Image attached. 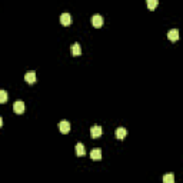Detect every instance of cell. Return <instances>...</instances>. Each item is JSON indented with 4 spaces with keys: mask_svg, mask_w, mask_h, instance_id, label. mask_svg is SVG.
Masks as SVG:
<instances>
[{
    "mask_svg": "<svg viewBox=\"0 0 183 183\" xmlns=\"http://www.w3.org/2000/svg\"><path fill=\"white\" fill-rule=\"evenodd\" d=\"M103 133V129L100 127L99 125H95V126H92V129H90V135L93 139H97V137H100Z\"/></svg>",
    "mask_w": 183,
    "mask_h": 183,
    "instance_id": "1",
    "label": "cell"
},
{
    "mask_svg": "<svg viewBox=\"0 0 183 183\" xmlns=\"http://www.w3.org/2000/svg\"><path fill=\"white\" fill-rule=\"evenodd\" d=\"M24 80H26L29 85L36 83V73H34V72H27L26 75H24Z\"/></svg>",
    "mask_w": 183,
    "mask_h": 183,
    "instance_id": "6",
    "label": "cell"
},
{
    "mask_svg": "<svg viewBox=\"0 0 183 183\" xmlns=\"http://www.w3.org/2000/svg\"><path fill=\"white\" fill-rule=\"evenodd\" d=\"M72 14L70 13H67V12H65V13H62V16H60V23L63 24V26H70L72 24Z\"/></svg>",
    "mask_w": 183,
    "mask_h": 183,
    "instance_id": "2",
    "label": "cell"
},
{
    "mask_svg": "<svg viewBox=\"0 0 183 183\" xmlns=\"http://www.w3.org/2000/svg\"><path fill=\"white\" fill-rule=\"evenodd\" d=\"M127 136V130L125 129V127H117L116 129V137H117L119 140H123Z\"/></svg>",
    "mask_w": 183,
    "mask_h": 183,
    "instance_id": "7",
    "label": "cell"
},
{
    "mask_svg": "<svg viewBox=\"0 0 183 183\" xmlns=\"http://www.w3.org/2000/svg\"><path fill=\"white\" fill-rule=\"evenodd\" d=\"M72 129L70 123H69V120H62L60 123H59V130H60L62 133H69Z\"/></svg>",
    "mask_w": 183,
    "mask_h": 183,
    "instance_id": "3",
    "label": "cell"
},
{
    "mask_svg": "<svg viewBox=\"0 0 183 183\" xmlns=\"http://www.w3.org/2000/svg\"><path fill=\"white\" fill-rule=\"evenodd\" d=\"M24 109H26V105H24L23 102H22V100H16V102H14V105H13V110L16 113H19V115H20V113H23L24 112Z\"/></svg>",
    "mask_w": 183,
    "mask_h": 183,
    "instance_id": "4",
    "label": "cell"
},
{
    "mask_svg": "<svg viewBox=\"0 0 183 183\" xmlns=\"http://www.w3.org/2000/svg\"><path fill=\"white\" fill-rule=\"evenodd\" d=\"M72 53L75 54V56H79V54L82 53V47H80V44L76 42V43H73V46H72Z\"/></svg>",
    "mask_w": 183,
    "mask_h": 183,
    "instance_id": "11",
    "label": "cell"
},
{
    "mask_svg": "<svg viewBox=\"0 0 183 183\" xmlns=\"http://www.w3.org/2000/svg\"><path fill=\"white\" fill-rule=\"evenodd\" d=\"M75 149H76V155H77V156H85L86 150H85V145H83V143H80V142L76 143Z\"/></svg>",
    "mask_w": 183,
    "mask_h": 183,
    "instance_id": "8",
    "label": "cell"
},
{
    "mask_svg": "<svg viewBox=\"0 0 183 183\" xmlns=\"http://www.w3.org/2000/svg\"><path fill=\"white\" fill-rule=\"evenodd\" d=\"M6 100H7V92L0 90V103H4Z\"/></svg>",
    "mask_w": 183,
    "mask_h": 183,
    "instance_id": "13",
    "label": "cell"
},
{
    "mask_svg": "<svg viewBox=\"0 0 183 183\" xmlns=\"http://www.w3.org/2000/svg\"><path fill=\"white\" fill-rule=\"evenodd\" d=\"M2 126H3V117L0 116V127H2Z\"/></svg>",
    "mask_w": 183,
    "mask_h": 183,
    "instance_id": "15",
    "label": "cell"
},
{
    "mask_svg": "<svg viewBox=\"0 0 183 183\" xmlns=\"http://www.w3.org/2000/svg\"><path fill=\"white\" fill-rule=\"evenodd\" d=\"M92 24H93L95 27H102L103 26V16L95 14V16L92 17Z\"/></svg>",
    "mask_w": 183,
    "mask_h": 183,
    "instance_id": "5",
    "label": "cell"
},
{
    "mask_svg": "<svg viewBox=\"0 0 183 183\" xmlns=\"http://www.w3.org/2000/svg\"><path fill=\"white\" fill-rule=\"evenodd\" d=\"M147 7H149V9H155V7L157 6V0H147Z\"/></svg>",
    "mask_w": 183,
    "mask_h": 183,
    "instance_id": "14",
    "label": "cell"
},
{
    "mask_svg": "<svg viewBox=\"0 0 183 183\" xmlns=\"http://www.w3.org/2000/svg\"><path fill=\"white\" fill-rule=\"evenodd\" d=\"M163 183H175V175L173 173H166L163 176Z\"/></svg>",
    "mask_w": 183,
    "mask_h": 183,
    "instance_id": "12",
    "label": "cell"
},
{
    "mask_svg": "<svg viewBox=\"0 0 183 183\" xmlns=\"http://www.w3.org/2000/svg\"><path fill=\"white\" fill-rule=\"evenodd\" d=\"M90 157L93 160H100L102 159V150L100 149H93L90 153Z\"/></svg>",
    "mask_w": 183,
    "mask_h": 183,
    "instance_id": "10",
    "label": "cell"
},
{
    "mask_svg": "<svg viewBox=\"0 0 183 183\" xmlns=\"http://www.w3.org/2000/svg\"><path fill=\"white\" fill-rule=\"evenodd\" d=\"M167 37H169V40H172V42L177 40V39H179V30H177V29H172V30H169L167 32Z\"/></svg>",
    "mask_w": 183,
    "mask_h": 183,
    "instance_id": "9",
    "label": "cell"
}]
</instances>
